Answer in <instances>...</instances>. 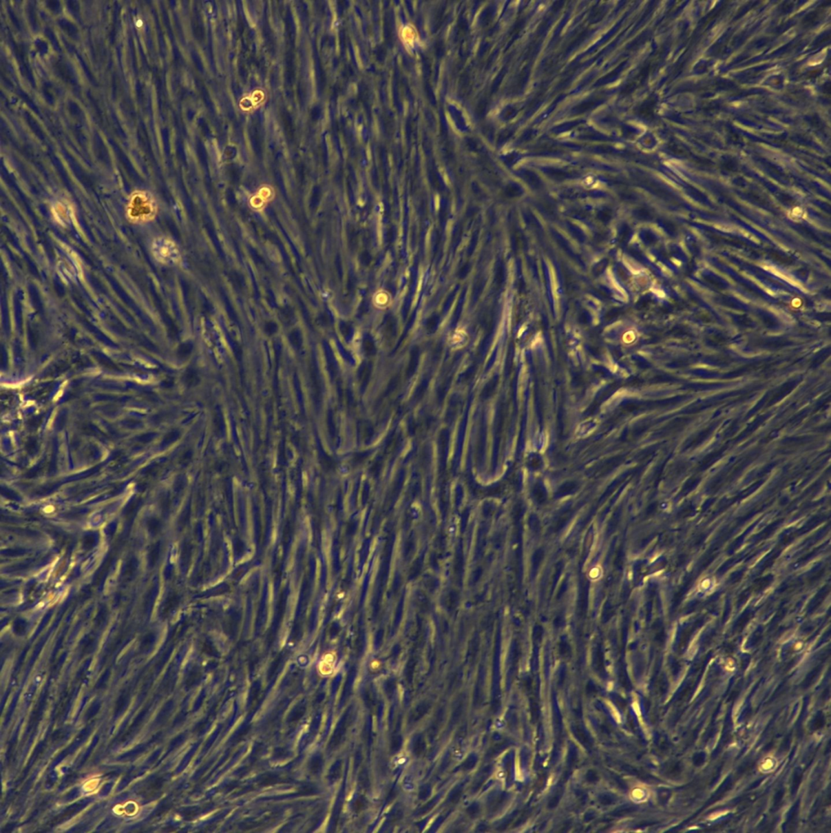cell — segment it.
I'll return each mask as SVG.
<instances>
[{"mask_svg":"<svg viewBox=\"0 0 831 833\" xmlns=\"http://www.w3.org/2000/svg\"><path fill=\"white\" fill-rule=\"evenodd\" d=\"M151 253L160 263L176 264L180 259V253L176 245L166 238H158L152 243Z\"/></svg>","mask_w":831,"mask_h":833,"instance_id":"cell-1","label":"cell"}]
</instances>
